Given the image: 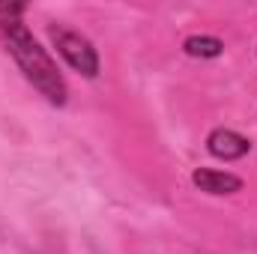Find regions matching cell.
Returning a JSON list of instances; mask_svg holds the SVG:
<instances>
[{
	"mask_svg": "<svg viewBox=\"0 0 257 254\" xmlns=\"http://www.w3.org/2000/svg\"><path fill=\"white\" fill-rule=\"evenodd\" d=\"M27 6L21 3H0V45L15 60L18 72L33 84V90L54 108H63L69 99L63 72L51 60V54L39 45V39L24 24Z\"/></svg>",
	"mask_w": 257,
	"mask_h": 254,
	"instance_id": "cell-1",
	"label": "cell"
},
{
	"mask_svg": "<svg viewBox=\"0 0 257 254\" xmlns=\"http://www.w3.org/2000/svg\"><path fill=\"white\" fill-rule=\"evenodd\" d=\"M48 36H51L57 54L81 78H96L99 75V54H96V48L87 36H81L75 30H66V27H48Z\"/></svg>",
	"mask_w": 257,
	"mask_h": 254,
	"instance_id": "cell-2",
	"label": "cell"
},
{
	"mask_svg": "<svg viewBox=\"0 0 257 254\" xmlns=\"http://www.w3.org/2000/svg\"><path fill=\"white\" fill-rule=\"evenodd\" d=\"M206 150H209V156H215L221 162H236L251 153V141L233 129H212L206 135Z\"/></svg>",
	"mask_w": 257,
	"mask_h": 254,
	"instance_id": "cell-3",
	"label": "cell"
},
{
	"mask_svg": "<svg viewBox=\"0 0 257 254\" xmlns=\"http://www.w3.org/2000/svg\"><path fill=\"white\" fill-rule=\"evenodd\" d=\"M194 189H200L203 194L212 197H224V194H236L242 191V180L230 171H215V168H194L192 171Z\"/></svg>",
	"mask_w": 257,
	"mask_h": 254,
	"instance_id": "cell-4",
	"label": "cell"
},
{
	"mask_svg": "<svg viewBox=\"0 0 257 254\" xmlns=\"http://www.w3.org/2000/svg\"><path fill=\"white\" fill-rule=\"evenodd\" d=\"M183 51L189 57H200V60H212V57H221L224 51V42L215 39V36H189L183 42Z\"/></svg>",
	"mask_w": 257,
	"mask_h": 254,
	"instance_id": "cell-5",
	"label": "cell"
}]
</instances>
